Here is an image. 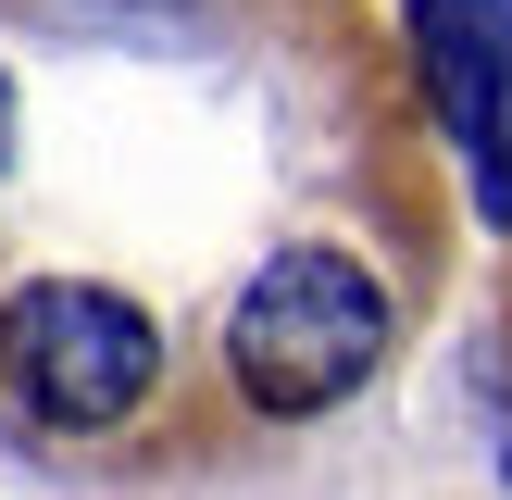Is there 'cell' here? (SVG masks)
<instances>
[{"mask_svg":"<svg viewBox=\"0 0 512 500\" xmlns=\"http://www.w3.org/2000/svg\"><path fill=\"white\" fill-rule=\"evenodd\" d=\"M438 275V113L375 0H0V425L38 463L313 438Z\"/></svg>","mask_w":512,"mask_h":500,"instance_id":"1","label":"cell"},{"mask_svg":"<svg viewBox=\"0 0 512 500\" xmlns=\"http://www.w3.org/2000/svg\"><path fill=\"white\" fill-rule=\"evenodd\" d=\"M400 50H413L425 113L475 150L488 225H512V0H413L400 13Z\"/></svg>","mask_w":512,"mask_h":500,"instance_id":"2","label":"cell"}]
</instances>
